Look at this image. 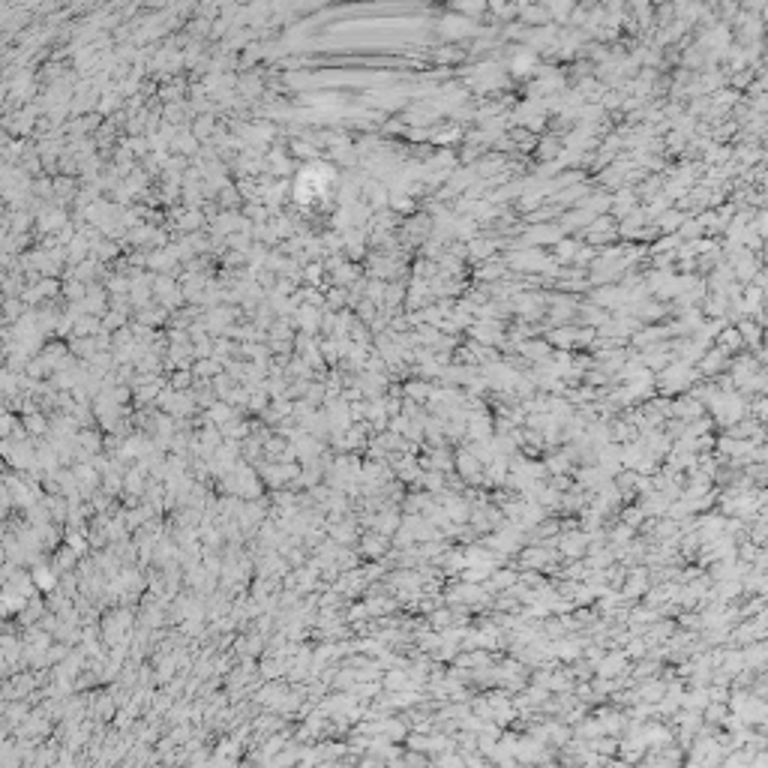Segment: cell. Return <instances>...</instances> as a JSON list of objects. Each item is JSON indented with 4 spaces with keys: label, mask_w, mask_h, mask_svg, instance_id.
Listing matches in <instances>:
<instances>
[{
    "label": "cell",
    "mask_w": 768,
    "mask_h": 768,
    "mask_svg": "<svg viewBox=\"0 0 768 768\" xmlns=\"http://www.w3.org/2000/svg\"><path fill=\"white\" fill-rule=\"evenodd\" d=\"M406 684H408V679H406L402 672H391V675L384 679V688H391V690H402Z\"/></svg>",
    "instance_id": "ba28073f"
},
{
    "label": "cell",
    "mask_w": 768,
    "mask_h": 768,
    "mask_svg": "<svg viewBox=\"0 0 768 768\" xmlns=\"http://www.w3.org/2000/svg\"><path fill=\"white\" fill-rule=\"evenodd\" d=\"M573 736L580 738V741H594V738H600V736H604V729H600L597 717H585V721H580V723H576Z\"/></svg>",
    "instance_id": "7a4b0ae2"
},
{
    "label": "cell",
    "mask_w": 768,
    "mask_h": 768,
    "mask_svg": "<svg viewBox=\"0 0 768 768\" xmlns=\"http://www.w3.org/2000/svg\"><path fill=\"white\" fill-rule=\"evenodd\" d=\"M406 750H415V754H426L429 756V736L408 732V736H406Z\"/></svg>",
    "instance_id": "5b68a950"
},
{
    "label": "cell",
    "mask_w": 768,
    "mask_h": 768,
    "mask_svg": "<svg viewBox=\"0 0 768 768\" xmlns=\"http://www.w3.org/2000/svg\"><path fill=\"white\" fill-rule=\"evenodd\" d=\"M699 717H705V721L712 723V726H721V723L726 721V705H723V703H708Z\"/></svg>",
    "instance_id": "277c9868"
},
{
    "label": "cell",
    "mask_w": 768,
    "mask_h": 768,
    "mask_svg": "<svg viewBox=\"0 0 768 768\" xmlns=\"http://www.w3.org/2000/svg\"><path fill=\"white\" fill-rule=\"evenodd\" d=\"M424 768H439V765H435V762H426V765H424Z\"/></svg>",
    "instance_id": "8fae6325"
},
{
    "label": "cell",
    "mask_w": 768,
    "mask_h": 768,
    "mask_svg": "<svg viewBox=\"0 0 768 768\" xmlns=\"http://www.w3.org/2000/svg\"><path fill=\"white\" fill-rule=\"evenodd\" d=\"M495 768H525L523 762H516L514 756H505V759H498V762H495Z\"/></svg>",
    "instance_id": "30bf717a"
},
{
    "label": "cell",
    "mask_w": 768,
    "mask_h": 768,
    "mask_svg": "<svg viewBox=\"0 0 768 768\" xmlns=\"http://www.w3.org/2000/svg\"><path fill=\"white\" fill-rule=\"evenodd\" d=\"M402 762H406V768H424L429 762L426 754H415V750H402Z\"/></svg>",
    "instance_id": "52a82bcc"
},
{
    "label": "cell",
    "mask_w": 768,
    "mask_h": 768,
    "mask_svg": "<svg viewBox=\"0 0 768 768\" xmlns=\"http://www.w3.org/2000/svg\"><path fill=\"white\" fill-rule=\"evenodd\" d=\"M747 768H768V756H765V750H759V754L750 756Z\"/></svg>",
    "instance_id": "9c48e42d"
},
{
    "label": "cell",
    "mask_w": 768,
    "mask_h": 768,
    "mask_svg": "<svg viewBox=\"0 0 768 768\" xmlns=\"http://www.w3.org/2000/svg\"><path fill=\"white\" fill-rule=\"evenodd\" d=\"M639 738H642V745H646V750H660V747L675 745L672 729H670V726H663V723H657V721L642 723L639 726Z\"/></svg>",
    "instance_id": "6da1fadb"
},
{
    "label": "cell",
    "mask_w": 768,
    "mask_h": 768,
    "mask_svg": "<svg viewBox=\"0 0 768 768\" xmlns=\"http://www.w3.org/2000/svg\"><path fill=\"white\" fill-rule=\"evenodd\" d=\"M432 762L439 765V768H465V762H462V754L457 747L453 750H444V754H439V756H432Z\"/></svg>",
    "instance_id": "3957f363"
},
{
    "label": "cell",
    "mask_w": 768,
    "mask_h": 768,
    "mask_svg": "<svg viewBox=\"0 0 768 768\" xmlns=\"http://www.w3.org/2000/svg\"><path fill=\"white\" fill-rule=\"evenodd\" d=\"M663 684H657V681H651V684H646V688H642V699H646V705H651V703H660V699H663Z\"/></svg>",
    "instance_id": "8992f818"
}]
</instances>
